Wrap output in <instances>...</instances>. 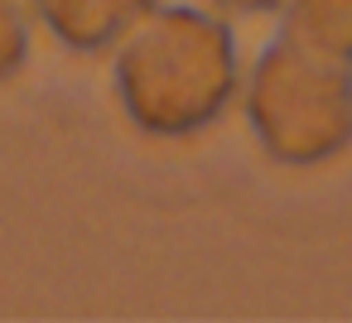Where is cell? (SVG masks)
Returning <instances> with one entry per match:
<instances>
[{"instance_id": "1", "label": "cell", "mask_w": 352, "mask_h": 323, "mask_svg": "<svg viewBox=\"0 0 352 323\" xmlns=\"http://www.w3.org/2000/svg\"><path fill=\"white\" fill-rule=\"evenodd\" d=\"M241 58L227 20L193 5H155L116 44V97L135 131L184 140L227 116Z\"/></svg>"}, {"instance_id": "2", "label": "cell", "mask_w": 352, "mask_h": 323, "mask_svg": "<svg viewBox=\"0 0 352 323\" xmlns=\"http://www.w3.org/2000/svg\"><path fill=\"white\" fill-rule=\"evenodd\" d=\"M246 121L285 169H318L352 145V63L280 34L246 78Z\"/></svg>"}, {"instance_id": "3", "label": "cell", "mask_w": 352, "mask_h": 323, "mask_svg": "<svg viewBox=\"0 0 352 323\" xmlns=\"http://www.w3.org/2000/svg\"><path fill=\"white\" fill-rule=\"evenodd\" d=\"M30 5L63 49L107 54L155 10V0H30Z\"/></svg>"}, {"instance_id": "4", "label": "cell", "mask_w": 352, "mask_h": 323, "mask_svg": "<svg viewBox=\"0 0 352 323\" xmlns=\"http://www.w3.org/2000/svg\"><path fill=\"white\" fill-rule=\"evenodd\" d=\"M285 34L309 44L314 54L352 63V0H289Z\"/></svg>"}, {"instance_id": "5", "label": "cell", "mask_w": 352, "mask_h": 323, "mask_svg": "<svg viewBox=\"0 0 352 323\" xmlns=\"http://www.w3.org/2000/svg\"><path fill=\"white\" fill-rule=\"evenodd\" d=\"M30 58V15L25 0H0V82H10Z\"/></svg>"}, {"instance_id": "6", "label": "cell", "mask_w": 352, "mask_h": 323, "mask_svg": "<svg viewBox=\"0 0 352 323\" xmlns=\"http://www.w3.org/2000/svg\"><path fill=\"white\" fill-rule=\"evenodd\" d=\"M222 15H285L289 0H212Z\"/></svg>"}]
</instances>
